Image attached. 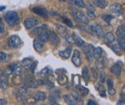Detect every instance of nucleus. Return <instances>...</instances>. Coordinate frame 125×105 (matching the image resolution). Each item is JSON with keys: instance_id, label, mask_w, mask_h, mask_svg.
Masks as SVG:
<instances>
[{"instance_id": "obj_9", "label": "nucleus", "mask_w": 125, "mask_h": 105, "mask_svg": "<svg viewBox=\"0 0 125 105\" xmlns=\"http://www.w3.org/2000/svg\"><path fill=\"white\" fill-rule=\"evenodd\" d=\"M104 41L106 45L110 46L112 43H114V41H115V38H114V36L112 32H108V33L104 34Z\"/></svg>"}, {"instance_id": "obj_43", "label": "nucleus", "mask_w": 125, "mask_h": 105, "mask_svg": "<svg viewBox=\"0 0 125 105\" xmlns=\"http://www.w3.org/2000/svg\"><path fill=\"white\" fill-rule=\"evenodd\" d=\"M63 20H64V23L67 24L68 27H73V23H71V21H70L69 19L66 18V17H63Z\"/></svg>"}, {"instance_id": "obj_36", "label": "nucleus", "mask_w": 125, "mask_h": 105, "mask_svg": "<svg viewBox=\"0 0 125 105\" xmlns=\"http://www.w3.org/2000/svg\"><path fill=\"white\" fill-rule=\"evenodd\" d=\"M72 2L73 3L74 5L78 6V8H85V3L83 0H72Z\"/></svg>"}, {"instance_id": "obj_27", "label": "nucleus", "mask_w": 125, "mask_h": 105, "mask_svg": "<svg viewBox=\"0 0 125 105\" xmlns=\"http://www.w3.org/2000/svg\"><path fill=\"white\" fill-rule=\"evenodd\" d=\"M94 3L98 7L101 8H104L108 6V2L107 0H93Z\"/></svg>"}, {"instance_id": "obj_21", "label": "nucleus", "mask_w": 125, "mask_h": 105, "mask_svg": "<svg viewBox=\"0 0 125 105\" xmlns=\"http://www.w3.org/2000/svg\"><path fill=\"white\" fill-rule=\"evenodd\" d=\"M87 13H88V17H90L91 18H96L95 8L92 4L88 5V7H87Z\"/></svg>"}, {"instance_id": "obj_8", "label": "nucleus", "mask_w": 125, "mask_h": 105, "mask_svg": "<svg viewBox=\"0 0 125 105\" xmlns=\"http://www.w3.org/2000/svg\"><path fill=\"white\" fill-rule=\"evenodd\" d=\"M110 11L113 13H115L117 15H122L123 14V8L122 5L119 3H114L110 6Z\"/></svg>"}, {"instance_id": "obj_38", "label": "nucleus", "mask_w": 125, "mask_h": 105, "mask_svg": "<svg viewBox=\"0 0 125 105\" xmlns=\"http://www.w3.org/2000/svg\"><path fill=\"white\" fill-rule=\"evenodd\" d=\"M118 45L119 46V47L121 48V50H124V49H125V41H124V39H122V38H118Z\"/></svg>"}, {"instance_id": "obj_33", "label": "nucleus", "mask_w": 125, "mask_h": 105, "mask_svg": "<svg viewBox=\"0 0 125 105\" xmlns=\"http://www.w3.org/2000/svg\"><path fill=\"white\" fill-rule=\"evenodd\" d=\"M32 63H33V62H32L31 59H29V58H25V59H23L22 60V65L25 69H29Z\"/></svg>"}, {"instance_id": "obj_5", "label": "nucleus", "mask_w": 125, "mask_h": 105, "mask_svg": "<svg viewBox=\"0 0 125 105\" xmlns=\"http://www.w3.org/2000/svg\"><path fill=\"white\" fill-rule=\"evenodd\" d=\"M90 27H91L93 33H95L96 35L100 38L104 37V31H103L101 26H100L99 24L97 23H92V25L90 26Z\"/></svg>"}, {"instance_id": "obj_11", "label": "nucleus", "mask_w": 125, "mask_h": 105, "mask_svg": "<svg viewBox=\"0 0 125 105\" xmlns=\"http://www.w3.org/2000/svg\"><path fill=\"white\" fill-rule=\"evenodd\" d=\"M9 69L10 70V71H11V73L15 74H19L22 71L21 65L17 63H13V64L9 65Z\"/></svg>"}, {"instance_id": "obj_2", "label": "nucleus", "mask_w": 125, "mask_h": 105, "mask_svg": "<svg viewBox=\"0 0 125 105\" xmlns=\"http://www.w3.org/2000/svg\"><path fill=\"white\" fill-rule=\"evenodd\" d=\"M73 17L75 19V21L78 22V23H87L88 22V17L84 15L83 13H82V12H80V11H78V10H75V11L73 12Z\"/></svg>"}, {"instance_id": "obj_52", "label": "nucleus", "mask_w": 125, "mask_h": 105, "mask_svg": "<svg viewBox=\"0 0 125 105\" xmlns=\"http://www.w3.org/2000/svg\"><path fill=\"white\" fill-rule=\"evenodd\" d=\"M0 23H3V22H2V18H0Z\"/></svg>"}, {"instance_id": "obj_23", "label": "nucleus", "mask_w": 125, "mask_h": 105, "mask_svg": "<svg viewBox=\"0 0 125 105\" xmlns=\"http://www.w3.org/2000/svg\"><path fill=\"white\" fill-rule=\"evenodd\" d=\"M56 27H57V30L58 32V33L62 36V37H65L68 34V31L66 29V27H64L63 26L60 25V24H56Z\"/></svg>"}, {"instance_id": "obj_39", "label": "nucleus", "mask_w": 125, "mask_h": 105, "mask_svg": "<svg viewBox=\"0 0 125 105\" xmlns=\"http://www.w3.org/2000/svg\"><path fill=\"white\" fill-rule=\"evenodd\" d=\"M72 95L73 96L74 98H75L77 104H83V100L81 99V97H80L79 94H78L77 93H73Z\"/></svg>"}, {"instance_id": "obj_4", "label": "nucleus", "mask_w": 125, "mask_h": 105, "mask_svg": "<svg viewBox=\"0 0 125 105\" xmlns=\"http://www.w3.org/2000/svg\"><path fill=\"white\" fill-rule=\"evenodd\" d=\"M72 62L73 63L76 67H79L81 65L82 60H81V53L78 50H74L73 54L72 57Z\"/></svg>"}, {"instance_id": "obj_1", "label": "nucleus", "mask_w": 125, "mask_h": 105, "mask_svg": "<svg viewBox=\"0 0 125 105\" xmlns=\"http://www.w3.org/2000/svg\"><path fill=\"white\" fill-rule=\"evenodd\" d=\"M4 18L6 20V22L8 23V24L9 26H11V27L17 25L19 20V15L14 11H9L8 13H6L4 15Z\"/></svg>"}, {"instance_id": "obj_46", "label": "nucleus", "mask_w": 125, "mask_h": 105, "mask_svg": "<svg viewBox=\"0 0 125 105\" xmlns=\"http://www.w3.org/2000/svg\"><path fill=\"white\" fill-rule=\"evenodd\" d=\"M4 32V26H3V23H0V35Z\"/></svg>"}, {"instance_id": "obj_48", "label": "nucleus", "mask_w": 125, "mask_h": 105, "mask_svg": "<svg viewBox=\"0 0 125 105\" xmlns=\"http://www.w3.org/2000/svg\"><path fill=\"white\" fill-rule=\"evenodd\" d=\"M7 104V102H6L5 99H1L0 98V105H5Z\"/></svg>"}, {"instance_id": "obj_3", "label": "nucleus", "mask_w": 125, "mask_h": 105, "mask_svg": "<svg viewBox=\"0 0 125 105\" xmlns=\"http://www.w3.org/2000/svg\"><path fill=\"white\" fill-rule=\"evenodd\" d=\"M21 44V39L19 36L13 35L8 40V45L11 48H17Z\"/></svg>"}, {"instance_id": "obj_25", "label": "nucleus", "mask_w": 125, "mask_h": 105, "mask_svg": "<svg viewBox=\"0 0 125 105\" xmlns=\"http://www.w3.org/2000/svg\"><path fill=\"white\" fill-rule=\"evenodd\" d=\"M76 88H77L78 90L79 91V93H80L79 94L81 96H83V97L86 96L87 94L89 93V90H88L86 87H83V86L80 85V84H77V85H76Z\"/></svg>"}, {"instance_id": "obj_44", "label": "nucleus", "mask_w": 125, "mask_h": 105, "mask_svg": "<svg viewBox=\"0 0 125 105\" xmlns=\"http://www.w3.org/2000/svg\"><path fill=\"white\" fill-rule=\"evenodd\" d=\"M17 97H18V99L19 101H21V102H24V101H25V98H24L23 96V94H20V93H19V94H17Z\"/></svg>"}, {"instance_id": "obj_6", "label": "nucleus", "mask_w": 125, "mask_h": 105, "mask_svg": "<svg viewBox=\"0 0 125 105\" xmlns=\"http://www.w3.org/2000/svg\"><path fill=\"white\" fill-rule=\"evenodd\" d=\"M83 52L84 54H85L87 59H88V61H91L92 59L94 58V56H93V54H94V46L92 45H88V46H85L84 45L83 47Z\"/></svg>"}, {"instance_id": "obj_15", "label": "nucleus", "mask_w": 125, "mask_h": 105, "mask_svg": "<svg viewBox=\"0 0 125 105\" xmlns=\"http://www.w3.org/2000/svg\"><path fill=\"white\" fill-rule=\"evenodd\" d=\"M38 40H39L42 42H47L50 40V33L47 31L43 32L42 34L38 36Z\"/></svg>"}, {"instance_id": "obj_12", "label": "nucleus", "mask_w": 125, "mask_h": 105, "mask_svg": "<svg viewBox=\"0 0 125 105\" xmlns=\"http://www.w3.org/2000/svg\"><path fill=\"white\" fill-rule=\"evenodd\" d=\"M32 11H33L35 14H38V15H39V16H41V17H44V18L48 17L47 11H46L44 8H39V7L33 8L32 9Z\"/></svg>"}, {"instance_id": "obj_14", "label": "nucleus", "mask_w": 125, "mask_h": 105, "mask_svg": "<svg viewBox=\"0 0 125 105\" xmlns=\"http://www.w3.org/2000/svg\"><path fill=\"white\" fill-rule=\"evenodd\" d=\"M62 98H63L64 101H65L66 104H70V105H75V104H78L77 102H76L75 98H73V96L72 94H63L62 95Z\"/></svg>"}, {"instance_id": "obj_49", "label": "nucleus", "mask_w": 125, "mask_h": 105, "mask_svg": "<svg viewBox=\"0 0 125 105\" xmlns=\"http://www.w3.org/2000/svg\"><path fill=\"white\" fill-rule=\"evenodd\" d=\"M124 99H125V98H123L122 99H120V100L118 102V104H125Z\"/></svg>"}, {"instance_id": "obj_31", "label": "nucleus", "mask_w": 125, "mask_h": 105, "mask_svg": "<svg viewBox=\"0 0 125 105\" xmlns=\"http://www.w3.org/2000/svg\"><path fill=\"white\" fill-rule=\"evenodd\" d=\"M96 89L98 90V91H99L100 96L104 97V98L107 96L106 95V90H105V89H104V87L103 86V84H97V85H96Z\"/></svg>"}, {"instance_id": "obj_53", "label": "nucleus", "mask_w": 125, "mask_h": 105, "mask_svg": "<svg viewBox=\"0 0 125 105\" xmlns=\"http://www.w3.org/2000/svg\"><path fill=\"white\" fill-rule=\"evenodd\" d=\"M2 74V71H1V70H0V74Z\"/></svg>"}, {"instance_id": "obj_32", "label": "nucleus", "mask_w": 125, "mask_h": 105, "mask_svg": "<svg viewBox=\"0 0 125 105\" xmlns=\"http://www.w3.org/2000/svg\"><path fill=\"white\" fill-rule=\"evenodd\" d=\"M88 70L87 68V66H83L82 70V75L83 78L84 79V80L86 81V83H88V80H89V74H88Z\"/></svg>"}, {"instance_id": "obj_28", "label": "nucleus", "mask_w": 125, "mask_h": 105, "mask_svg": "<svg viewBox=\"0 0 125 105\" xmlns=\"http://www.w3.org/2000/svg\"><path fill=\"white\" fill-rule=\"evenodd\" d=\"M57 80H58V83L60 84V85H64V84L68 82V77L64 74H58V77L57 79Z\"/></svg>"}, {"instance_id": "obj_26", "label": "nucleus", "mask_w": 125, "mask_h": 105, "mask_svg": "<svg viewBox=\"0 0 125 105\" xmlns=\"http://www.w3.org/2000/svg\"><path fill=\"white\" fill-rule=\"evenodd\" d=\"M46 31H47V27H46L45 25H43V26H41V27H35L33 30V32H33V34H35V35L39 36V35H40V34L43 33V32H46Z\"/></svg>"}, {"instance_id": "obj_40", "label": "nucleus", "mask_w": 125, "mask_h": 105, "mask_svg": "<svg viewBox=\"0 0 125 105\" xmlns=\"http://www.w3.org/2000/svg\"><path fill=\"white\" fill-rule=\"evenodd\" d=\"M64 38H66V40H67V41L68 42H69V43H74V38H73V36H71V35H69V34H67V36H66Z\"/></svg>"}, {"instance_id": "obj_45", "label": "nucleus", "mask_w": 125, "mask_h": 105, "mask_svg": "<svg viewBox=\"0 0 125 105\" xmlns=\"http://www.w3.org/2000/svg\"><path fill=\"white\" fill-rule=\"evenodd\" d=\"M99 80H100V82L101 83H104V81L106 80V77H105V74L104 73H101L99 75Z\"/></svg>"}, {"instance_id": "obj_13", "label": "nucleus", "mask_w": 125, "mask_h": 105, "mask_svg": "<svg viewBox=\"0 0 125 105\" xmlns=\"http://www.w3.org/2000/svg\"><path fill=\"white\" fill-rule=\"evenodd\" d=\"M107 84H108V93L110 95H114L116 94V89L114 87V81L111 78H108L107 80Z\"/></svg>"}, {"instance_id": "obj_50", "label": "nucleus", "mask_w": 125, "mask_h": 105, "mask_svg": "<svg viewBox=\"0 0 125 105\" xmlns=\"http://www.w3.org/2000/svg\"><path fill=\"white\" fill-rule=\"evenodd\" d=\"M5 8H6L5 6H1V7H0V11H3Z\"/></svg>"}, {"instance_id": "obj_10", "label": "nucleus", "mask_w": 125, "mask_h": 105, "mask_svg": "<svg viewBox=\"0 0 125 105\" xmlns=\"http://www.w3.org/2000/svg\"><path fill=\"white\" fill-rule=\"evenodd\" d=\"M8 88V76L6 74H0V89L5 90Z\"/></svg>"}, {"instance_id": "obj_20", "label": "nucleus", "mask_w": 125, "mask_h": 105, "mask_svg": "<svg viewBox=\"0 0 125 105\" xmlns=\"http://www.w3.org/2000/svg\"><path fill=\"white\" fill-rule=\"evenodd\" d=\"M116 35L118 38H122L124 39L125 38V27L124 25H121L118 27L116 31Z\"/></svg>"}, {"instance_id": "obj_42", "label": "nucleus", "mask_w": 125, "mask_h": 105, "mask_svg": "<svg viewBox=\"0 0 125 105\" xmlns=\"http://www.w3.org/2000/svg\"><path fill=\"white\" fill-rule=\"evenodd\" d=\"M6 59H7V55H6V53L1 51L0 52V61H5Z\"/></svg>"}, {"instance_id": "obj_30", "label": "nucleus", "mask_w": 125, "mask_h": 105, "mask_svg": "<svg viewBox=\"0 0 125 105\" xmlns=\"http://www.w3.org/2000/svg\"><path fill=\"white\" fill-rule=\"evenodd\" d=\"M111 46V49L114 50V52H115V54L118 56H121L122 55V50H121V48L119 47V46L118 45V44H111L110 45Z\"/></svg>"}, {"instance_id": "obj_37", "label": "nucleus", "mask_w": 125, "mask_h": 105, "mask_svg": "<svg viewBox=\"0 0 125 105\" xmlns=\"http://www.w3.org/2000/svg\"><path fill=\"white\" fill-rule=\"evenodd\" d=\"M102 18L104 19V21H105L106 23H110L111 20L114 18V17H113L112 15H110V14H105V15H103L102 16Z\"/></svg>"}, {"instance_id": "obj_7", "label": "nucleus", "mask_w": 125, "mask_h": 105, "mask_svg": "<svg viewBox=\"0 0 125 105\" xmlns=\"http://www.w3.org/2000/svg\"><path fill=\"white\" fill-rule=\"evenodd\" d=\"M23 23L27 29H32V28H33L35 26L38 25L39 21H38L37 19L33 18V17H27V18L24 20Z\"/></svg>"}, {"instance_id": "obj_17", "label": "nucleus", "mask_w": 125, "mask_h": 105, "mask_svg": "<svg viewBox=\"0 0 125 105\" xmlns=\"http://www.w3.org/2000/svg\"><path fill=\"white\" fill-rule=\"evenodd\" d=\"M33 47H34V50L38 52H41L42 50H43V44L42 43V41H40L39 40H37L35 39L33 41Z\"/></svg>"}, {"instance_id": "obj_16", "label": "nucleus", "mask_w": 125, "mask_h": 105, "mask_svg": "<svg viewBox=\"0 0 125 105\" xmlns=\"http://www.w3.org/2000/svg\"><path fill=\"white\" fill-rule=\"evenodd\" d=\"M50 40H51L52 44L54 45V46L58 45V44H59V42H60L59 38H58V37L57 36V34H56L53 31L50 32Z\"/></svg>"}, {"instance_id": "obj_22", "label": "nucleus", "mask_w": 125, "mask_h": 105, "mask_svg": "<svg viewBox=\"0 0 125 105\" xmlns=\"http://www.w3.org/2000/svg\"><path fill=\"white\" fill-rule=\"evenodd\" d=\"M103 56V50L101 47H96L95 49H94V54H93V56L94 58H95L96 60H99L100 58L102 57Z\"/></svg>"}, {"instance_id": "obj_47", "label": "nucleus", "mask_w": 125, "mask_h": 105, "mask_svg": "<svg viewBox=\"0 0 125 105\" xmlns=\"http://www.w3.org/2000/svg\"><path fill=\"white\" fill-rule=\"evenodd\" d=\"M87 104L88 105H97L98 104V103L95 102V101L92 100V99H89L88 101V103H87Z\"/></svg>"}, {"instance_id": "obj_35", "label": "nucleus", "mask_w": 125, "mask_h": 105, "mask_svg": "<svg viewBox=\"0 0 125 105\" xmlns=\"http://www.w3.org/2000/svg\"><path fill=\"white\" fill-rule=\"evenodd\" d=\"M80 28H81L82 30H83V31H85L86 32H88V33H90V34L93 33L91 27H90V26L86 25V23H83L82 25L80 26Z\"/></svg>"}, {"instance_id": "obj_34", "label": "nucleus", "mask_w": 125, "mask_h": 105, "mask_svg": "<svg viewBox=\"0 0 125 105\" xmlns=\"http://www.w3.org/2000/svg\"><path fill=\"white\" fill-rule=\"evenodd\" d=\"M74 43H75L78 46H79V47H81V48L83 47L84 45H85V42H84V41L79 37H76V38L74 39Z\"/></svg>"}, {"instance_id": "obj_24", "label": "nucleus", "mask_w": 125, "mask_h": 105, "mask_svg": "<svg viewBox=\"0 0 125 105\" xmlns=\"http://www.w3.org/2000/svg\"><path fill=\"white\" fill-rule=\"evenodd\" d=\"M52 73H53V70H52V69L50 68L49 66H47V67L43 68V70L39 72V74H40V76H42V77H45V76L50 75Z\"/></svg>"}, {"instance_id": "obj_19", "label": "nucleus", "mask_w": 125, "mask_h": 105, "mask_svg": "<svg viewBox=\"0 0 125 105\" xmlns=\"http://www.w3.org/2000/svg\"><path fill=\"white\" fill-rule=\"evenodd\" d=\"M71 51H72L71 47H68L63 50H60L59 56H61V57L64 58V59H68V58H69L70 56H71Z\"/></svg>"}, {"instance_id": "obj_51", "label": "nucleus", "mask_w": 125, "mask_h": 105, "mask_svg": "<svg viewBox=\"0 0 125 105\" xmlns=\"http://www.w3.org/2000/svg\"><path fill=\"white\" fill-rule=\"evenodd\" d=\"M60 2H70L72 1V0H59Z\"/></svg>"}, {"instance_id": "obj_18", "label": "nucleus", "mask_w": 125, "mask_h": 105, "mask_svg": "<svg viewBox=\"0 0 125 105\" xmlns=\"http://www.w3.org/2000/svg\"><path fill=\"white\" fill-rule=\"evenodd\" d=\"M110 71L112 72L113 74H116L117 76H119L121 74V72H122V68H121V66L118 65V64L117 63L115 65H114L110 68Z\"/></svg>"}, {"instance_id": "obj_29", "label": "nucleus", "mask_w": 125, "mask_h": 105, "mask_svg": "<svg viewBox=\"0 0 125 105\" xmlns=\"http://www.w3.org/2000/svg\"><path fill=\"white\" fill-rule=\"evenodd\" d=\"M45 98H46V94L42 91L36 93V94L34 95V99L36 101H43Z\"/></svg>"}, {"instance_id": "obj_41", "label": "nucleus", "mask_w": 125, "mask_h": 105, "mask_svg": "<svg viewBox=\"0 0 125 105\" xmlns=\"http://www.w3.org/2000/svg\"><path fill=\"white\" fill-rule=\"evenodd\" d=\"M27 91H28V87L26 86V85L25 86H21L19 89V92L20 93V94H22L27 93Z\"/></svg>"}]
</instances>
